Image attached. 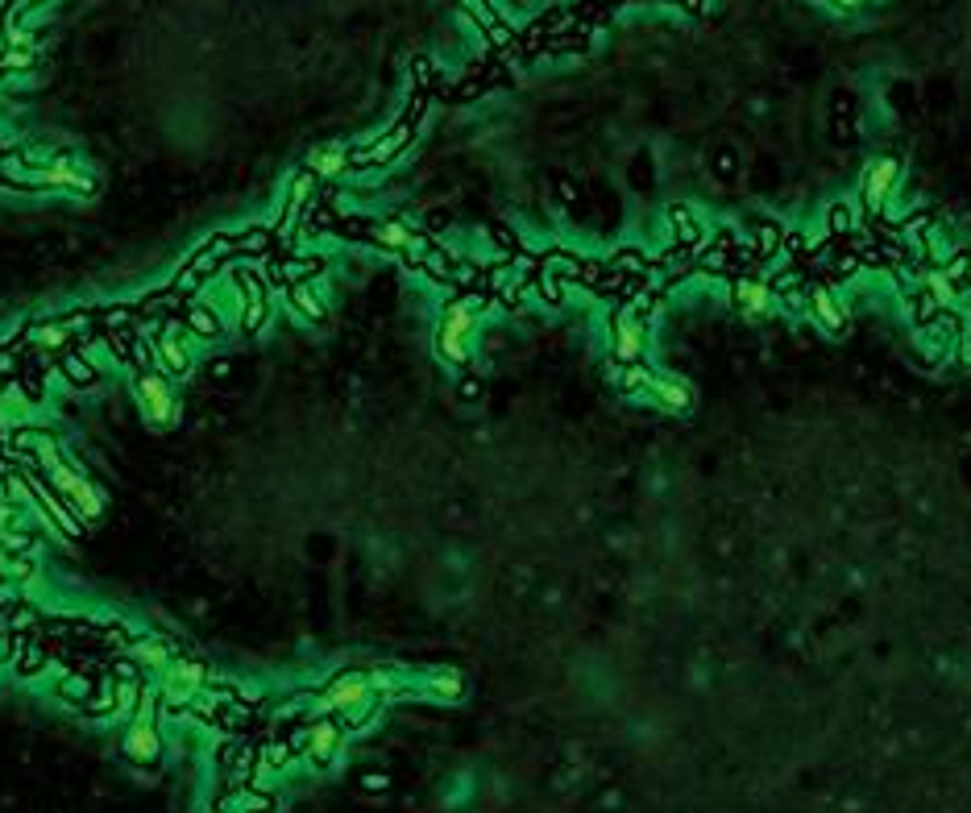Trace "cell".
<instances>
[{
    "label": "cell",
    "instance_id": "6da1fadb",
    "mask_svg": "<svg viewBox=\"0 0 971 813\" xmlns=\"http://www.w3.org/2000/svg\"><path fill=\"white\" fill-rule=\"evenodd\" d=\"M9 444L34 457V465H38V473L46 478V486L67 502L71 515H75L79 523H96V519L104 515L108 498H104L88 478H83V473H75V469L59 457V448H54V440H50L46 432H17Z\"/></svg>",
    "mask_w": 971,
    "mask_h": 813
},
{
    "label": "cell",
    "instance_id": "7a4b0ae2",
    "mask_svg": "<svg viewBox=\"0 0 971 813\" xmlns=\"http://www.w3.org/2000/svg\"><path fill=\"white\" fill-rule=\"evenodd\" d=\"M474 328H478V299H453L445 307V320L436 328V353L449 366H469V357H474Z\"/></svg>",
    "mask_w": 971,
    "mask_h": 813
},
{
    "label": "cell",
    "instance_id": "3957f363",
    "mask_svg": "<svg viewBox=\"0 0 971 813\" xmlns=\"http://www.w3.org/2000/svg\"><path fill=\"white\" fill-rule=\"evenodd\" d=\"M158 710H162V693L158 689H146L142 702H137V714L129 718L125 726V755L133 764L142 768H154L158 755H162V735H158Z\"/></svg>",
    "mask_w": 971,
    "mask_h": 813
},
{
    "label": "cell",
    "instance_id": "277c9868",
    "mask_svg": "<svg viewBox=\"0 0 971 813\" xmlns=\"http://www.w3.org/2000/svg\"><path fill=\"white\" fill-rule=\"evenodd\" d=\"M370 697H378L374 685H370V668H345V672H337V677H332L324 689L308 693V702H312V710H316L320 718H341L345 710L370 702Z\"/></svg>",
    "mask_w": 971,
    "mask_h": 813
},
{
    "label": "cell",
    "instance_id": "5b68a950",
    "mask_svg": "<svg viewBox=\"0 0 971 813\" xmlns=\"http://www.w3.org/2000/svg\"><path fill=\"white\" fill-rule=\"evenodd\" d=\"M96 324V312H75L67 320H42V324H30L21 336L0 349V353H21V349H46V353H63L83 328Z\"/></svg>",
    "mask_w": 971,
    "mask_h": 813
},
{
    "label": "cell",
    "instance_id": "8992f818",
    "mask_svg": "<svg viewBox=\"0 0 971 813\" xmlns=\"http://www.w3.org/2000/svg\"><path fill=\"white\" fill-rule=\"evenodd\" d=\"M287 739H291L295 751L308 755L316 768H328L345 747V726H341V718H312L308 726H299V731L287 735Z\"/></svg>",
    "mask_w": 971,
    "mask_h": 813
},
{
    "label": "cell",
    "instance_id": "52a82bcc",
    "mask_svg": "<svg viewBox=\"0 0 971 813\" xmlns=\"http://www.w3.org/2000/svg\"><path fill=\"white\" fill-rule=\"evenodd\" d=\"M133 390H137V403H142L146 419L154 428H171L179 419V403H175V390L166 382L162 370H142L133 378Z\"/></svg>",
    "mask_w": 971,
    "mask_h": 813
},
{
    "label": "cell",
    "instance_id": "ba28073f",
    "mask_svg": "<svg viewBox=\"0 0 971 813\" xmlns=\"http://www.w3.org/2000/svg\"><path fill=\"white\" fill-rule=\"evenodd\" d=\"M897 175H901V166L893 158H872L864 166V183H859V204H864V212H880L884 204H889Z\"/></svg>",
    "mask_w": 971,
    "mask_h": 813
},
{
    "label": "cell",
    "instance_id": "9c48e42d",
    "mask_svg": "<svg viewBox=\"0 0 971 813\" xmlns=\"http://www.w3.org/2000/svg\"><path fill=\"white\" fill-rule=\"evenodd\" d=\"M154 370H162V374H187L191 370V349L183 341L179 324H171L166 332L154 336Z\"/></svg>",
    "mask_w": 971,
    "mask_h": 813
},
{
    "label": "cell",
    "instance_id": "30bf717a",
    "mask_svg": "<svg viewBox=\"0 0 971 813\" xmlns=\"http://www.w3.org/2000/svg\"><path fill=\"white\" fill-rule=\"evenodd\" d=\"M644 336H648V328H644V320L635 316V312H619L615 316V357L619 361H640L644 357Z\"/></svg>",
    "mask_w": 971,
    "mask_h": 813
},
{
    "label": "cell",
    "instance_id": "8fae6325",
    "mask_svg": "<svg viewBox=\"0 0 971 813\" xmlns=\"http://www.w3.org/2000/svg\"><path fill=\"white\" fill-rule=\"evenodd\" d=\"M125 656L142 668V672H166V664L175 660V652L166 648L162 639H154V635H133L129 643H125Z\"/></svg>",
    "mask_w": 971,
    "mask_h": 813
},
{
    "label": "cell",
    "instance_id": "7c38bea8",
    "mask_svg": "<svg viewBox=\"0 0 971 813\" xmlns=\"http://www.w3.org/2000/svg\"><path fill=\"white\" fill-rule=\"evenodd\" d=\"M241 278V291H245V328L249 332H258L262 324H266V316H270V295H266V287L258 283L254 274H237Z\"/></svg>",
    "mask_w": 971,
    "mask_h": 813
},
{
    "label": "cell",
    "instance_id": "4fadbf2b",
    "mask_svg": "<svg viewBox=\"0 0 971 813\" xmlns=\"http://www.w3.org/2000/svg\"><path fill=\"white\" fill-rule=\"evenodd\" d=\"M810 312H814L818 324L830 328V332H839V328L847 324V307H843V299H839V295H830V291H822V287L810 295Z\"/></svg>",
    "mask_w": 971,
    "mask_h": 813
},
{
    "label": "cell",
    "instance_id": "5bb4252c",
    "mask_svg": "<svg viewBox=\"0 0 971 813\" xmlns=\"http://www.w3.org/2000/svg\"><path fill=\"white\" fill-rule=\"evenodd\" d=\"M424 693L436 697V702H457V697L465 693V677L457 668H436V672H428Z\"/></svg>",
    "mask_w": 971,
    "mask_h": 813
},
{
    "label": "cell",
    "instance_id": "9a60e30c",
    "mask_svg": "<svg viewBox=\"0 0 971 813\" xmlns=\"http://www.w3.org/2000/svg\"><path fill=\"white\" fill-rule=\"evenodd\" d=\"M644 390H648V395H652L660 407H669V411H685V407H689V390H685L681 382H673V378H664V374H652Z\"/></svg>",
    "mask_w": 971,
    "mask_h": 813
},
{
    "label": "cell",
    "instance_id": "2e32d148",
    "mask_svg": "<svg viewBox=\"0 0 971 813\" xmlns=\"http://www.w3.org/2000/svg\"><path fill=\"white\" fill-rule=\"evenodd\" d=\"M735 303L743 307L747 316H764L772 307V291L760 283V278H743V283L735 287Z\"/></svg>",
    "mask_w": 971,
    "mask_h": 813
},
{
    "label": "cell",
    "instance_id": "e0dca14e",
    "mask_svg": "<svg viewBox=\"0 0 971 813\" xmlns=\"http://www.w3.org/2000/svg\"><path fill=\"white\" fill-rule=\"evenodd\" d=\"M349 162H353V154L337 146V150H324V154H316L308 171H312L316 179H341V175L349 171Z\"/></svg>",
    "mask_w": 971,
    "mask_h": 813
},
{
    "label": "cell",
    "instance_id": "ac0fdd59",
    "mask_svg": "<svg viewBox=\"0 0 971 813\" xmlns=\"http://www.w3.org/2000/svg\"><path fill=\"white\" fill-rule=\"evenodd\" d=\"M59 370H63V374H67L75 386H92V382H96V366H92L88 357L71 353V349H63V353H59Z\"/></svg>",
    "mask_w": 971,
    "mask_h": 813
},
{
    "label": "cell",
    "instance_id": "d6986e66",
    "mask_svg": "<svg viewBox=\"0 0 971 813\" xmlns=\"http://www.w3.org/2000/svg\"><path fill=\"white\" fill-rule=\"evenodd\" d=\"M287 299H291V307H299V316H308V320H324V303H320V295H316L312 287H303V283H287Z\"/></svg>",
    "mask_w": 971,
    "mask_h": 813
},
{
    "label": "cell",
    "instance_id": "ffe728a7",
    "mask_svg": "<svg viewBox=\"0 0 971 813\" xmlns=\"http://www.w3.org/2000/svg\"><path fill=\"white\" fill-rule=\"evenodd\" d=\"M183 320H187V328L196 332V336H216V332H220V320L208 312L204 303H191L187 312H183Z\"/></svg>",
    "mask_w": 971,
    "mask_h": 813
},
{
    "label": "cell",
    "instance_id": "44dd1931",
    "mask_svg": "<svg viewBox=\"0 0 971 813\" xmlns=\"http://www.w3.org/2000/svg\"><path fill=\"white\" fill-rule=\"evenodd\" d=\"M930 291H934L942 303H955V287L947 283V274H930Z\"/></svg>",
    "mask_w": 971,
    "mask_h": 813
},
{
    "label": "cell",
    "instance_id": "7402d4cb",
    "mask_svg": "<svg viewBox=\"0 0 971 813\" xmlns=\"http://www.w3.org/2000/svg\"><path fill=\"white\" fill-rule=\"evenodd\" d=\"M362 784H366V789H386V776H366Z\"/></svg>",
    "mask_w": 971,
    "mask_h": 813
},
{
    "label": "cell",
    "instance_id": "603a6c76",
    "mask_svg": "<svg viewBox=\"0 0 971 813\" xmlns=\"http://www.w3.org/2000/svg\"><path fill=\"white\" fill-rule=\"evenodd\" d=\"M830 5H839V9H859L864 0H830Z\"/></svg>",
    "mask_w": 971,
    "mask_h": 813
}]
</instances>
